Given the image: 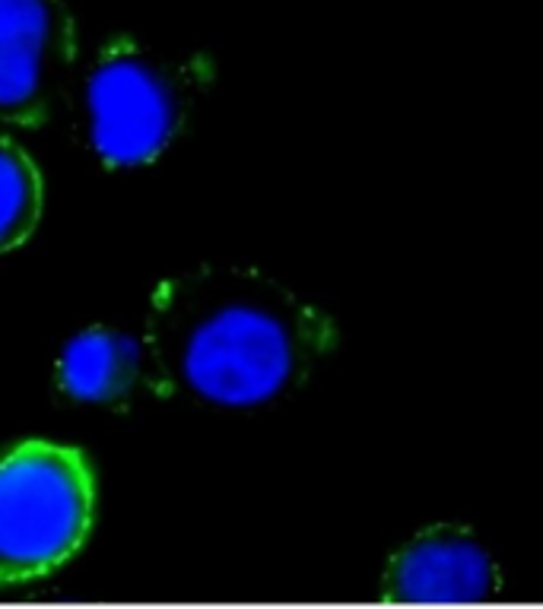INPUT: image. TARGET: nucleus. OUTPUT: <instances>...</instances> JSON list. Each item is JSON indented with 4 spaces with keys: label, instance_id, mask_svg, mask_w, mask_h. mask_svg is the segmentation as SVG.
Listing matches in <instances>:
<instances>
[{
    "label": "nucleus",
    "instance_id": "f257e3e1",
    "mask_svg": "<svg viewBox=\"0 0 543 609\" xmlns=\"http://www.w3.org/2000/svg\"><path fill=\"white\" fill-rule=\"evenodd\" d=\"M143 340L166 381L211 410L255 413L306 388L340 343L328 304L248 264H197L153 289Z\"/></svg>",
    "mask_w": 543,
    "mask_h": 609
},
{
    "label": "nucleus",
    "instance_id": "f03ea898",
    "mask_svg": "<svg viewBox=\"0 0 543 609\" xmlns=\"http://www.w3.org/2000/svg\"><path fill=\"white\" fill-rule=\"evenodd\" d=\"M216 68L207 54H168L119 39L93 58L73 93V127L109 168L160 159L207 99Z\"/></svg>",
    "mask_w": 543,
    "mask_h": 609
},
{
    "label": "nucleus",
    "instance_id": "7ed1b4c3",
    "mask_svg": "<svg viewBox=\"0 0 543 609\" xmlns=\"http://www.w3.org/2000/svg\"><path fill=\"white\" fill-rule=\"evenodd\" d=\"M95 508L80 447L23 442L0 457V585L42 578L73 559Z\"/></svg>",
    "mask_w": 543,
    "mask_h": 609
},
{
    "label": "nucleus",
    "instance_id": "20e7f679",
    "mask_svg": "<svg viewBox=\"0 0 543 609\" xmlns=\"http://www.w3.org/2000/svg\"><path fill=\"white\" fill-rule=\"evenodd\" d=\"M73 58L76 25L64 0H0V121L45 124Z\"/></svg>",
    "mask_w": 543,
    "mask_h": 609
},
{
    "label": "nucleus",
    "instance_id": "39448f33",
    "mask_svg": "<svg viewBox=\"0 0 543 609\" xmlns=\"http://www.w3.org/2000/svg\"><path fill=\"white\" fill-rule=\"evenodd\" d=\"M493 553L461 524H436L388 559L381 597L398 603H483L502 593Z\"/></svg>",
    "mask_w": 543,
    "mask_h": 609
},
{
    "label": "nucleus",
    "instance_id": "423d86ee",
    "mask_svg": "<svg viewBox=\"0 0 543 609\" xmlns=\"http://www.w3.org/2000/svg\"><path fill=\"white\" fill-rule=\"evenodd\" d=\"M54 391L68 403L115 410L168 398L146 340L105 324L80 330L64 343L54 365Z\"/></svg>",
    "mask_w": 543,
    "mask_h": 609
},
{
    "label": "nucleus",
    "instance_id": "0eeeda50",
    "mask_svg": "<svg viewBox=\"0 0 543 609\" xmlns=\"http://www.w3.org/2000/svg\"><path fill=\"white\" fill-rule=\"evenodd\" d=\"M42 172L20 143L0 137V255L20 248L42 219Z\"/></svg>",
    "mask_w": 543,
    "mask_h": 609
}]
</instances>
